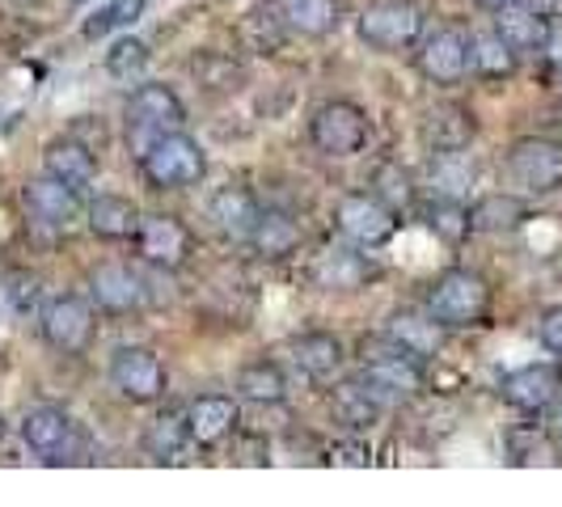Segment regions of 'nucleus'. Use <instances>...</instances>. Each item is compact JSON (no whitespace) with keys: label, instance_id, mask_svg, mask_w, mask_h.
<instances>
[{"label":"nucleus","instance_id":"3","mask_svg":"<svg viewBox=\"0 0 562 507\" xmlns=\"http://www.w3.org/2000/svg\"><path fill=\"white\" fill-rule=\"evenodd\" d=\"M140 173L153 191H187V187H199L207 178V153L195 136H187V127L166 132L144 148Z\"/></svg>","mask_w":562,"mask_h":507},{"label":"nucleus","instance_id":"18","mask_svg":"<svg viewBox=\"0 0 562 507\" xmlns=\"http://www.w3.org/2000/svg\"><path fill=\"white\" fill-rule=\"evenodd\" d=\"M562 390V372L554 364H525V368H512L504 381H499V394L512 410L520 415H541L559 402Z\"/></svg>","mask_w":562,"mask_h":507},{"label":"nucleus","instance_id":"8","mask_svg":"<svg viewBox=\"0 0 562 507\" xmlns=\"http://www.w3.org/2000/svg\"><path fill=\"white\" fill-rule=\"evenodd\" d=\"M22 440L26 449L43 461V465H64V461H77L85 449L81 422L72 419L64 406L56 402H43V406H30L26 419H22Z\"/></svg>","mask_w":562,"mask_h":507},{"label":"nucleus","instance_id":"27","mask_svg":"<svg viewBox=\"0 0 562 507\" xmlns=\"http://www.w3.org/2000/svg\"><path fill=\"white\" fill-rule=\"evenodd\" d=\"M495 30L507 38V47L516 56H533V52H546V38H550V18L537 9V4H512L504 13H495Z\"/></svg>","mask_w":562,"mask_h":507},{"label":"nucleus","instance_id":"2","mask_svg":"<svg viewBox=\"0 0 562 507\" xmlns=\"http://www.w3.org/2000/svg\"><path fill=\"white\" fill-rule=\"evenodd\" d=\"M491 283L486 275L470 271V267H452L440 280L427 288L423 296V309L431 322H440L445 330H474V326H486L491 317Z\"/></svg>","mask_w":562,"mask_h":507},{"label":"nucleus","instance_id":"15","mask_svg":"<svg viewBox=\"0 0 562 507\" xmlns=\"http://www.w3.org/2000/svg\"><path fill=\"white\" fill-rule=\"evenodd\" d=\"M22 207H26V216L34 225L52 228V233H68L85 216L81 191H72L68 182L52 178L47 169L22 187Z\"/></svg>","mask_w":562,"mask_h":507},{"label":"nucleus","instance_id":"40","mask_svg":"<svg viewBox=\"0 0 562 507\" xmlns=\"http://www.w3.org/2000/svg\"><path fill=\"white\" fill-rule=\"evenodd\" d=\"M330 461H335V465H368V461H372V449H368L360 436H351V440H342V444L330 449Z\"/></svg>","mask_w":562,"mask_h":507},{"label":"nucleus","instance_id":"34","mask_svg":"<svg viewBox=\"0 0 562 507\" xmlns=\"http://www.w3.org/2000/svg\"><path fill=\"white\" fill-rule=\"evenodd\" d=\"M385 335H394L397 342H406L411 351H419L423 360H427V356H436V351H440V335H445V326H440V322H431L427 309H423V317H415V313H397Z\"/></svg>","mask_w":562,"mask_h":507},{"label":"nucleus","instance_id":"9","mask_svg":"<svg viewBox=\"0 0 562 507\" xmlns=\"http://www.w3.org/2000/svg\"><path fill=\"white\" fill-rule=\"evenodd\" d=\"M111 385L119 390V397L132 402V406H157V402L169 394L166 360H161L153 347L123 342V347H114V356H111Z\"/></svg>","mask_w":562,"mask_h":507},{"label":"nucleus","instance_id":"14","mask_svg":"<svg viewBox=\"0 0 562 507\" xmlns=\"http://www.w3.org/2000/svg\"><path fill=\"white\" fill-rule=\"evenodd\" d=\"M89 301L93 309L106 313V317H132L148 305V283L136 267L127 262H102L89 271Z\"/></svg>","mask_w":562,"mask_h":507},{"label":"nucleus","instance_id":"37","mask_svg":"<svg viewBox=\"0 0 562 507\" xmlns=\"http://www.w3.org/2000/svg\"><path fill=\"white\" fill-rule=\"evenodd\" d=\"M144 68H148V43H144V38L123 34L111 52H106V72H111V77H119V81L140 77Z\"/></svg>","mask_w":562,"mask_h":507},{"label":"nucleus","instance_id":"41","mask_svg":"<svg viewBox=\"0 0 562 507\" xmlns=\"http://www.w3.org/2000/svg\"><path fill=\"white\" fill-rule=\"evenodd\" d=\"M546 64L562 81V30H550V38H546Z\"/></svg>","mask_w":562,"mask_h":507},{"label":"nucleus","instance_id":"24","mask_svg":"<svg viewBox=\"0 0 562 507\" xmlns=\"http://www.w3.org/2000/svg\"><path fill=\"white\" fill-rule=\"evenodd\" d=\"M43 169L59 178V182H68L72 191H89L93 182H98V153L89 148L85 140L77 136H56V140L43 148Z\"/></svg>","mask_w":562,"mask_h":507},{"label":"nucleus","instance_id":"30","mask_svg":"<svg viewBox=\"0 0 562 507\" xmlns=\"http://www.w3.org/2000/svg\"><path fill=\"white\" fill-rule=\"evenodd\" d=\"M237 397H246L254 406H283L288 402V372L267 356L246 360L237 368Z\"/></svg>","mask_w":562,"mask_h":507},{"label":"nucleus","instance_id":"31","mask_svg":"<svg viewBox=\"0 0 562 507\" xmlns=\"http://www.w3.org/2000/svg\"><path fill=\"white\" fill-rule=\"evenodd\" d=\"M474 187V157L470 148L457 153H431L427 161V191L436 199H470Z\"/></svg>","mask_w":562,"mask_h":507},{"label":"nucleus","instance_id":"32","mask_svg":"<svg viewBox=\"0 0 562 507\" xmlns=\"http://www.w3.org/2000/svg\"><path fill=\"white\" fill-rule=\"evenodd\" d=\"M427 228L440 237V241H449V246H461L470 233H474V221H470V203L465 199H436L427 203Z\"/></svg>","mask_w":562,"mask_h":507},{"label":"nucleus","instance_id":"19","mask_svg":"<svg viewBox=\"0 0 562 507\" xmlns=\"http://www.w3.org/2000/svg\"><path fill=\"white\" fill-rule=\"evenodd\" d=\"M385 410H390V402L376 394L368 381H360V376H347V381H338L335 390H330V415L351 436L372 431L376 422L385 419Z\"/></svg>","mask_w":562,"mask_h":507},{"label":"nucleus","instance_id":"22","mask_svg":"<svg viewBox=\"0 0 562 507\" xmlns=\"http://www.w3.org/2000/svg\"><path fill=\"white\" fill-rule=\"evenodd\" d=\"M187 422H191V440H195V444L216 449V444H225L228 436L237 431L241 406H237V397H228V394H199L195 402L187 406Z\"/></svg>","mask_w":562,"mask_h":507},{"label":"nucleus","instance_id":"13","mask_svg":"<svg viewBox=\"0 0 562 507\" xmlns=\"http://www.w3.org/2000/svg\"><path fill=\"white\" fill-rule=\"evenodd\" d=\"M415 68L427 84L436 89H452L470 77V34L457 26L431 30L427 38H419V52H415Z\"/></svg>","mask_w":562,"mask_h":507},{"label":"nucleus","instance_id":"20","mask_svg":"<svg viewBox=\"0 0 562 507\" xmlns=\"http://www.w3.org/2000/svg\"><path fill=\"white\" fill-rule=\"evenodd\" d=\"M258 216H262V203L246 182H225L207 199V221L216 225V233H225L228 241H246Z\"/></svg>","mask_w":562,"mask_h":507},{"label":"nucleus","instance_id":"33","mask_svg":"<svg viewBox=\"0 0 562 507\" xmlns=\"http://www.w3.org/2000/svg\"><path fill=\"white\" fill-rule=\"evenodd\" d=\"M470 221H474V233H507L525 221V203L512 195H486L470 207Z\"/></svg>","mask_w":562,"mask_h":507},{"label":"nucleus","instance_id":"46","mask_svg":"<svg viewBox=\"0 0 562 507\" xmlns=\"http://www.w3.org/2000/svg\"><path fill=\"white\" fill-rule=\"evenodd\" d=\"M559 427H562V406H559Z\"/></svg>","mask_w":562,"mask_h":507},{"label":"nucleus","instance_id":"10","mask_svg":"<svg viewBox=\"0 0 562 507\" xmlns=\"http://www.w3.org/2000/svg\"><path fill=\"white\" fill-rule=\"evenodd\" d=\"M360 38L381 56H402L419 47L423 38V13L411 0H376L360 13Z\"/></svg>","mask_w":562,"mask_h":507},{"label":"nucleus","instance_id":"42","mask_svg":"<svg viewBox=\"0 0 562 507\" xmlns=\"http://www.w3.org/2000/svg\"><path fill=\"white\" fill-rule=\"evenodd\" d=\"M479 9H486V13H504V9H512V4H525V0H474Z\"/></svg>","mask_w":562,"mask_h":507},{"label":"nucleus","instance_id":"43","mask_svg":"<svg viewBox=\"0 0 562 507\" xmlns=\"http://www.w3.org/2000/svg\"><path fill=\"white\" fill-rule=\"evenodd\" d=\"M537 9H541L550 22H562V0H537Z\"/></svg>","mask_w":562,"mask_h":507},{"label":"nucleus","instance_id":"21","mask_svg":"<svg viewBox=\"0 0 562 507\" xmlns=\"http://www.w3.org/2000/svg\"><path fill=\"white\" fill-rule=\"evenodd\" d=\"M419 136L427 153H457V148H470L474 136H479V119L470 106L461 102H440L423 114Z\"/></svg>","mask_w":562,"mask_h":507},{"label":"nucleus","instance_id":"44","mask_svg":"<svg viewBox=\"0 0 562 507\" xmlns=\"http://www.w3.org/2000/svg\"><path fill=\"white\" fill-rule=\"evenodd\" d=\"M0 440H4V415H0Z\"/></svg>","mask_w":562,"mask_h":507},{"label":"nucleus","instance_id":"38","mask_svg":"<svg viewBox=\"0 0 562 507\" xmlns=\"http://www.w3.org/2000/svg\"><path fill=\"white\" fill-rule=\"evenodd\" d=\"M38 296H43L38 275H30V271H9V275H4V301L13 305L18 317H30L34 309H43Z\"/></svg>","mask_w":562,"mask_h":507},{"label":"nucleus","instance_id":"11","mask_svg":"<svg viewBox=\"0 0 562 507\" xmlns=\"http://www.w3.org/2000/svg\"><path fill=\"white\" fill-rule=\"evenodd\" d=\"M335 228L342 233V241H351L360 250H381L394 241L397 212L372 191H351L335 203Z\"/></svg>","mask_w":562,"mask_h":507},{"label":"nucleus","instance_id":"45","mask_svg":"<svg viewBox=\"0 0 562 507\" xmlns=\"http://www.w3.org/2000/svg\"><path fill=\"white\" fill-rule=\"evenodd\" d=\"M18 4H38V0H18Z\"/></svg>","mask_w":562,"mask_h":507},{"label":"nucleus","instance_id":"28","mask_svg":"<svg viewBox=\"0 0 562 507\" xmlns=\"http://www.w3.org/2000/svg\"><path fill=\"white\" fill-rule=\"evenodd\" d=\"M187 444H195V440H191V422H187V410H173V406L157 410L140 436V449L148 452L153 461H178Z\"/></svg>","mask_w":562,"mask_h":507},{"label":"nucleus","instance_id":"23","mask_svg":"<svg viewBox=\"0 0 562 507\" xmlns=\"http://www.w3.org/2000/svg\"><path fill=\"white\" fill-rule=\"evenodd\" d=\"M288 347H292V364L301 368L310 381H317V385L335 381L342 364H347V347L330 330H305V335L292 338Z\"/></svg>","mask_w":562,"mask_h":507},{"label":"nucleus","instance_id":"12","mask_svg":"<svg viewBox=\"0 0 562 507\" xmlns=\"http://www.w3.org/2000/svg\"><path fill=\"white\" fill-rule=\"evenodd\" d=\"M132 241H136V254L157 271H182L195 258V233L169 212H148Z\"/></svg>","mask_w":562,"mask_h":507},{"label":"nucleus","instance_id":"17","mask_svg":"<svg viewBox=\"0 0 562 507\" xmlns=\"http://www.w3.org/2000/svg\"><path fill=\"white\" fill-rule=\"evenodd\" d=\"M262 22L288 38H326L338 26V0H267Z\"/></svg>","mask_w":562,"mask_h":507},{"label":"nucleus","instance_id":"5","mask_svg":"<svg viewBox=\"0 0 562 507\" xmlns=\"http://www.w3.org/2000/svg\"><path fill=\"white\" fill-rule=\"evenodd\" d=\"M504 178L516 195L546 199L562 191V140L554 136H525L507 148Z\"/></svg>","mask_w":562,"mask_h":507},{"label":"nucleus","instance_id":"36","mask_svg":"<svg viewBox=\"0 0 562 507\" xmlns=\"http://www.w3.org/2000/svg\"><path fill=\"white\" fill-rule=\"evenodd\" d=\"M144 9H148V0H111V4H102L93 18H85L81 34L85 38H106L114 30L136 26L144 18Z\"/></svg>","mask_w":562,"mask_h":507},{"label":"nucleus","instance_id":"16","mask_svg":"<svg viewBox=\"0 0 562 507\" xmlns=\"http://www.w3.org/2000/svg\"><path fill=\"white\" fill-rule=\"evenodd\" d=\"M310 275L322 292H360V288H368L381 271H376V262H372L360 246L347 241V246H326V250L317 254Z\"/></svg>","mask_w":562,"mask_h":507},{"label":"nucleus","instance_id":"6","mask_svg":"<svg viewBox=\"0 0 562 507\" xmlns=\"http://www.w3.org/2000/svg\"><path fill=\"white\" fill-rule=\"evenodd\" d=\"M310 140L322 157L330 161H347V157H360L372 140V123H368V111L347 102V98H335V102H322L317 111L310 114Z\"/></svg>","mask_w":562,"mask_h":507},{"label":"nucleus","instance_id":"35","mask_svg":"<svg viewBox=\"0 0 562 507\" xmlns=\"http://www.w3.org/2000/svg\"><path fill=\"white\" fill-rule=\"evenodd\" d=\"M372 195L381 199V203H390L394 212H406L415 203V178H411V169H402L397 161H381V166L372 169Z\"/></svg>","mask_w":562,"mask_h":507},{"label":"nucleus","instance_id":"7","mask_svg":"<svg viewBox=\"0 0 562 507\" xmlns=\"http://www.w3.org/2000/svg\"><path fill=\"white\" fill-rule=\"evenodd\" d=\"M38 335L43 342L56 351V356H85L98 338V309L89 296H77V292H64V296H52L43 301L38 309Z\"/></svg>","mask_w":562,"mask_h":507},{"label":"nucleus","instance_id":"4","mask_svg":"<svg viewBox=\"0 0 562 507\" xmlns=\"http://www.w3.org/2000/svg\"><path fill=\"white\" fill-rule=\"evenodd\" d=\"M123 127H127V144H132L136 161H140L144 148L157 136L187 127V106L166 81H144L132 89V98L123 106Z\"/></svg>","mask_w":562,"mask_h":507},{"label":"nucleus","instance_id":"39","mask_svg":"<svg viewBox=\"0 0 562 507\" xmlns=\"http://www.w3.org/2000/svg\"><path fill=\"white\" fill-rule=\"evenodd\" d=\"M537 338H541V347H546L550 356H559L562 360V305H550V309L541 313V322H537Z\"/></svg>","mask_w":562,"mask_h":507},{"label":"nucleus","instance_id":"25","mask_svg":"<svg viewBox=\"0 0 562 507\" xmlns=\"http://www.w3.org/2000/svg\"><path fill=\"white\" fill-rule=\"evenodd\" d=\"M246 246H250L258 258H267V262H283V258L301 254V246H305V228L296 225L288 212L262 207V216H258L254 233L246 237Z\"/></svg>","mask_w":562,"mask_h":507},{"label":"nucleus","instance_id":"1","mask_svg":"<svg viewBox=\"0 0 562 507\" xmlns=\"http://www.w3.org/2000/svg\"><path fill=\"white\" fill-rule=\"evenodd\" d=\"M360 381H368L376 394L385 397L390 406L415 397L427 385V360L419 351H411L406 342H397L394 335L364 338L360 347Z\"/></svg>","mask_w":562,"mask_h":507},{"label":"nucleus","instance_id":"26","mask_svg":"<svg viewBox=\"0 0 562 507\" xmlns=\"http://www.w3.org/2000/svg\"><path fill=\"white\" fill-rule=\"evenodd\" d=\"M140 221L144 212L127 195H98L85 207V228L98 241H132Z\"/></svg>","mask_w":562,"mask_h":507},{"label":"nucleus","instance_id":"29","mask_svg":"<svg viewBox=\"0 0 562 507\" xmlns=\"http://www.w3.org/2000/svg\"><path fill=\"white\" fill-rule=\"evenodd\" d=\"M516 68H520V56L507 47V38L495 26L470 34V72L479 81H507L516 77Z\"/></svg>","mask_w":562,"mask_h":507}]
</instances>
